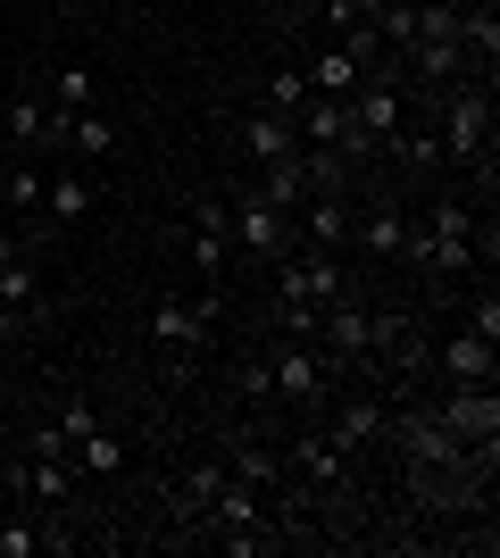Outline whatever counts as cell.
I'll return each mask as SVG.
<instances>
[{"instance_id": "cell-1", "label": "cell", "mask_w": 500, "mask_h": 558, "mask_svg": "<svg viewBox=\"0 0 500 558\" xmlns=\"http://www.w3.org/2000/svg\"><path fill=\"white\" fill-rule=\"evenodd\" d=\"M383 434L401 442L408 475H476V459H467V442H459L451 425L434 417V400H408V409H392V417H383Z\"/></svg>"}, {"instance_id": "cell-2", "label": "cell", "mask_w": 500, "mask_h": 558, "mask_svg": "<svg viewBox=\"0 0 500 558\" xmlns=\"http://www.w3.org/2000/svg\"><path fill=\"white\" fill-rule=\"evenodd\" d=\"M442 159L484 167L492 159V84H442Z\"/></svg>"}, {"instance_id": "cell-3", "label": "cell", "mask_w": 500, "mask_h": 558, "mask_svg": "<svg viewBox=\"0 0 500 558\" xmlns=\"http://www.w3.org/2000/svg\"><path fill=\"white\" fill-rule=\"evenodd\" d=\"M434 417L467 442V459H476V466H492V450H500V400H492V384H451V392L434 400Z\"/></svg>"}, {"instance_id": "cell-4", "label": "cell", "mask_w": 500, "mask_h": 558, "mask_svg": "<svg viewBox=\"0 0 500 558\" xmlns=\"http://www.w3.org/2000/svg\"><path fill=\"white\" fill-rule=\"evenodd\" d=\"M326 384H333V359H326V350H309V342H284L276 359H267V392L284 400V409H317Z\"/></svg>"}, {"instance_id": "cell-5", "label": "cell", "mask_w": 500, "mask_h": 558, "mask_svg": "<svg viewBox=\"0 0 500 558\" xmlns=\"http://www.w3.org/2000/svg\"><path fill=\"white\" fill-rule=\"evenodd\" d=\"M351 292V276H342V251H284V267H276V301H342Z\"/></svg>"}, {"instance_id": "cell-6", "label": "cell", "mask_w": 500, "mask_h": 558, "mask_svg": "<svg viewBox=\"0 0 500 558\" xmlns=\"http://www.w3.org/2000/svg\"><path fill=\"white\" fill-rule=\"evenodd\" d=\"M217 292H200V301H150V342H167V350H200L217 333Z\"/></svg>"}, {"instance_id": "cell-7", "label": "cell", "mask_w": 500, "mask_h": 558, "mask_svg": "<svg viewBox=\"0 0 500 558\" xmlns=\"http://www.w3.org/2000/svg\"><path fill=\"white\" fill-rule=\"evenodd\" d=\"M225 217H234V233H242V251L251 258H284V209H267L259 192H225Z\"/></svg>"}, {"instance_id": "cell-8", "label": "cell", "mask_w": 500, "mask_h": 558, "mask_svg": "<svg viewBox=\"0 0 500 558\" xmlns=\"http://www.w3.org/2000/svg\"><path fill=\"white\" fill-rule=\"evenodd\" d=\"M225 233H234L225 201H217V192H200V201H192V217H184V258L200 267V276H217V267H225Z\"/></svg>"}, {"instance_id": "cell-9", "label": "cell", "mask_w": 500, "mask_h": 558, "mask_svg": "<svg viewBox=\"0 0 500 558\" xmlns=\"http://www.w3.org/2000/svg\"><path fill=\"white\" fill-rule=\"evenodd\" d=\"M234 142L251 150V167H284V159H301V125H292V117H276V109L242 117V125H234Z\"/></svg>"}, {"instance_id": "cell-10", "label": "cell", "mask_w": 500, "mask_h": 558, "mask_svg": "<svg viewBox=\"0 0 500 558\" xmlns=\"http://www.w3.org/2000/svg\"><path fill=\"white\" fill-rule=\"evenodd\" d=\"M284 466H301L317 492H342V484H351V450L333 442V434H301V442L284 450Z\"/></svg>"}, {"instance_id": "cell-11", "label": "cell", "mask_w": 500, "mask_h": 558, "mask_svg": "<svg viewBox=\"0 0 500 558\" xmlns=\"http://www.w3.org/2000/svg\"><path fill=\"white\" fill-rule=\"evenodd\" d=\"M401 242H408L401 201H367V217H358V258H383V267H401Z\"/></svg>"}, {"instance_id": "cell-12", "label": "cell", "mask_w": 500, "mask_h": 558, "mask_svg": "<svg viewBox=\"0 0 500 558\" xmlns=\"http://www.w3.org/2000/svg\"><path fill=\"white\" fill-rule=\"evenodd\" d=\"M434 367L451 375V384H492V333H476V326L451 333V342L434 350Z\"/></svg>"}, {"instance_id": "cell-13", "label": "cell", "mask_w": 500, "mask_h": 558, "mask_svg": "<svg viewBox=\"0 0 500 558\" xmlns=\"http://www.w3.org/2000/svg\"><path fill=\"white\" fill-rule=\"evenodd\" d=\"M301 233H309V251H351V209H342V192H309V201H301Z\"/></svg>"}, {"instance_id": "cell-14", "label": "cell", "mask_w": 500, "mask_h": 558, "mask_svg": "<svg viewBox=\"0 0 500 558\" xmlns=\"http://www.w3.org/2000/svg\"><path fill=\"white\" fill-rule=\"evenodd\" d=\"M383 417H392L383 400H342L326 434H333V442H342V450H351V459H358V450H367V442H383Z\"/></svg>"}, {"instance_id": "cell-15", "label": "cell", "mask_w": 500, "mask_h": 558, "mask_svg": "<svg viewBox=\"0 0 500 558\" xmlns=\"http://www.w3.org/2000/svg\"><path fill=\"white\" fill-rule=\"evenodd\" d=\"M401 59H408V68H417V84H434V93L467 75V50H459V43H408Z\"/></svg>"}, {"instance_id": "cell-16", "label": "cell", "mask_w": 500, "mask_h": 558, "mask_svg": "<svg viewBox=\"0 0 500 558\" xmlns=\"http://www.w3.org/2000/svg\"><path fill=\"white\" fill-rule=\"evenodd\" d=\"M301 75H309V93H326V100H351V84H358V59H351L342 43H326V50H317V59H309Z\"/></svg>"}, {"instance_id": "cell-17", "label": "cell", "mask_w": 500, "mask_h": 558, "mask_svg": "<svg viewBox=\"0 0 500 558\" xmlns=\"http://www.w3.org/2000/svg\"><path fill=\"white\" fill-rule=\"evenodd\" d=\"M225 475H234V484H251V492H276V484H284V450H267V442H242L234 459H225Z\"/></svg>"}, {"instance_id": "cell-18", "label": "cell", "mask_w": 500, "mask_h": 558, "mask_svg": "<svg viewBox=\"0 0 500 558\" xmlns=\"http://www.w3.org/2000/svg\"><path fill=\"white\" fill-rule=\"evenodd\" d=\"M267 201V209H301V201H309V167L301 159H284V167H259V184H251Z\"/></svg>"}, {"instance_id": "cell-19", "label": "cell", "mask_w": 500, "mask_h": 558, "mask_svg": "<svg viewBox=\"0 0 500 558\" xmlns=\"http://www.w3.org/2000/svg\"><path fill=\"white\" fill-rule=\"evenodd\" d=\"M84 209H93L84 175H42V217H50V226H75Z\"/></svg>"}, {"instance_id": "cell-20", "label": "cell", "mask_w": 500, "mask_h": 558, "mask_svg": "<svg viewBox=\"0 0 500 558\" xmlns=\"http://www.w3.org/2000/svg\"><path fill=\"white\" fill-rule=\"evenodd\" d=\"M17 492H25V500H50V509H59V500L75 492V475H68V459H34V466H17Z\"/></svg>"}, {"instance_id": "cell-21", "label": "cell", "mask_w": 500, "mask_h": 558, "mask_svg": "<svg viewBox=\"0 0 500 558\" xmlns=\"http://www.w3.org/2000/svg\"><path fill=\"white\" fill-rule=\"evenodd\" d=\"M217 484H225V459H200V466H184V484H175V509H184V517H200Z\"/></svg>"}, {"instance_id": "cell-22", "label": "cell", "mask_w": 500, "mask_h": 558, "mask_svg": "<svg viewBox=\"0 0 500 558\" xmlns=\"http://www.w3.org/2000/svg\"><path fill=\"white\" fill-rule=\"evenodd\" d=\"M68 150H84V159H109V150H118V125H109L100 109H84V117L68 125Z\"/></svg>"}, {"instance_id": "cell-23", "label": "cell", "mask_w": 500, "mask_h": 558, "mask_svg": "<svg viewBox=\"0 0 500 558\" xmlns=\"http://www.w3.org/2000/svg\"><path fill=\"white\" fill-rule=\"evenodd\" d=\"M75 459H84V475H118V466H125V442L109 434V425H93V434L75 442Z\"/></svg>"}, {"instance_id": "cell-24", "label": "cell", "mask_w": 500, "mask_h": 558, "mask_svg": "<svg viewBox=\"0 0 500 558\" xmlns=\"http://www.w3.org/2000/svg\"><path fill=\"white\" fill-rule=\"evenodd\" d=\"M25 308H34V267H17V258H9V267H0V317L17 326Z\"/></svg>"}, {"instance_id": "cell-25", "label": "cell", "mask_w": 500, "mask_h": 558, "mask_svg": "<svg viewBox=\"0 0 500 558\" xmlns=\"http://www.w3.org/2000/svg\"><path fill=\"white\" fill-rule=\"evenodd\" d=\"M42 550H50V525H25V517L0 525V558H42Z\"/></svg>"}, {"instance_id": "cell-26", "label": "cell", "mask_w": 500, "mask_h": 558, "mask_svg": "<svg viewBox=\"0 0 500 558\" xmlns=\"http://www.w3.org/2000/svg\"><path fill=\"white\" fill-rule=\"evenodd\" d=\"M301 100H309V75H301V68H276V84H267V109H276V117H301Z\"/></svg>"}, {"instance_id": "cell-27", "label": "cell", "mask_w": 500, "mask_h": 558, "mask_svg": "<svg viewBox=\"0 0 500 558\" xmlns=\"http://www.w3.org/2000/svg\"><path fill=\"white\" fill-rule=\"evenodd\" d=\"M317 317H326L317 301H276V326H284V342H317Z\"/></svg>"}, {"instance_id": "cell-28", "label": "cell", "mask_w": 500, "mask_h": 558, "mask_svg": "<svg viewBox=\"0 0 500 558\" xmlns=\"http://www.w3.org/2000/svg\"><path fill=\"white\" fill-rule=\"evenodd\" d=\"M0 125H9V142H42V100H9Z\"/></svg>"}, {"instance_id": "cell-29", "label": "cell", "mask_w": 500, "mask_h": 558, "mask_svg": "<svg viewBox=\"0 0 500 558\" xmlns=\"http://www.w3.org/2000/svg\"><path fill=\"white\" fill-rule=\"evenodd\" d=\"M93 425H100V417H93V400H68V409H59V434H68V450L84 442V434H93Z\"/></svg>"}, {"instance_id": "cell-30", "label": "cell", "mask_w": 500, "mask_h": 558, "mask_svg": "<svg viewBox=\"0 0 500 558\" xmlns=\"http://www.w3.org/2000/svg\"><path fill=\"white\" fill-rule=\"evenodd\" d=\"M9 209H42V175H34V167L9 175Z\"/></svg>"}, {"instance_id": "cell-31", "label": "cell", "mask_w": 500, "mask_h": 558, "mask_svg": "<svg viewBox=\"0 0 500 558\" xmlns=\"http://www.w3.org/2000/svg\"><path fill=\"white\" fill-rule=\"evenodd\" d=\"M9 150H17V142H9V125H0V167H9Z\"/></svg>"}, {"instance_id": "cell-32", "label": "cell", "mask_w": 500, "mask_h": 558, "mask_svg": "<svg viewBox=\"0 0 500 558\" xmlns=\"http://www.w3.org/2000/svg\"><path fill=\"white\" fill-rule=\"evenodd\" d=\"M9 258H17V242H9V233H0V267H9Z\"/></svg>"}, {"instance_id": "cell-33", "label": "cell", "mask_w": 500, "mask_h": 558, "mask_svg": "<svg viewBox=\"0 0 500 558\" xmlns=\"http://www.w3.org/2000/svg\"><path fill=\"white\" fill-rule=\"evenodd\" d=\"M167 9H184V0H167Z\"/></svg>"}]
</instances>
